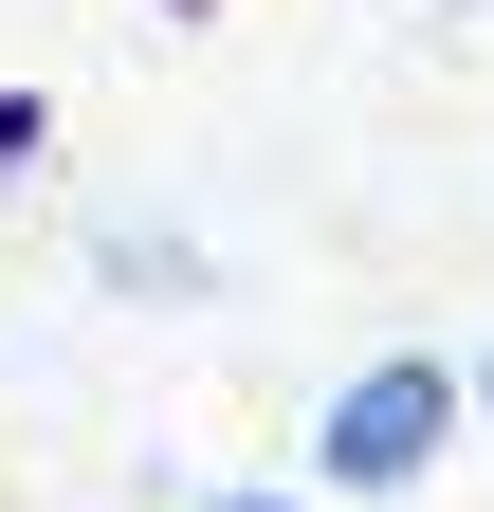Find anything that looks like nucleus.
I'll list each match as a JSON object with an SVG mask.
<instances>
[{
  "label": "nucleus",
  "instance_id": "7ed1b4c3",
  "mask_svg": "<svg viewBox=\"0 0 494 512\" xmlns=\"http://www.w3.org/2000/svg\"><path fill=\"white\" fill-rule=\"evenodd\" d=\"M37 165H55V110H37V92H0V183H37Z\"/></svg>",
  "mask_w": 494,
  "mask_h": 512
},
{
  "label": "nucleus",
  "instance_id": "20e7f679",
  "mask_svg": "<svg viewBox=\"0 0 494 512\" xmlns=\"http://www.w3.org/2000/svg\"><path fill=\"white\" fill-rule=\"evenodd\" d=\"M220 512H312V494H220Z\"/></svg>",
  "mask_w": 494,
  "mask_h": 512
},
{
  "label": "nucleus",
  "instance_id": "f257e3e1",
  "mask_svg": "<svg viewBox=\"0 0 494 512\" xmlns=\"http://www.w3.org/2000/svg\"><path fill=\"white\" fill-rule=\"evenodd\" d=\"M458 421H476V384H458L440 348H385L366 384H330V421H312V494H421Z\"/></svg>",
  "mask_w": 494,
  "mask_h": 512
},
{
  "label": "nucleus",
  "instance_id": "39448f33",
  "mask_svg": "<svg viewBox=\"0 0 494 512\" xmlns=\"http://www.w3.org/2000/svg\"><path fill=\"white\" fill-rule=\"evenodd\" d=\"M147 19H220V0H147Z\"/></svg>",
  "mask_w": 494,
  "mask_h": 512
},
{
  "label": "nucleus",
  "instance_id": "423d86ee",
  "mask_svg": "<svg viewBox=\"0 0 494 512\" xmlns=\"http://www.w3.org/2000/svg\"><path fill=\"white\" fill-rule=\"evenodd\" d=\"M458 384H476V421H494V366H458Z\"/></svg>",
  "mask_w": 494,
  "mask_h": 512
},
{
  "label": "nucleus",
  "instance_id": "f03ea898",
  "mask_svg": "<svg viewBox=\"0 0 494 512\" xmlns=\"http://www.w3.org/2000/svg\"><path fill=\"white\" fill-rule=\"evenodd\" d=\"M92 293L183 311V293H220V256H202V238H165V220H110V238H92Z\"/></svg>",
  "mask_w": 494,
  "mask_h": 512
}]
</instances>
